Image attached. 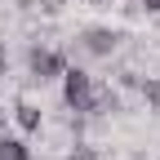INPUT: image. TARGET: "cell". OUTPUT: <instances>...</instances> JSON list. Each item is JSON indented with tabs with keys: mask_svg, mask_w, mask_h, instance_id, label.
<instances>
[{
	"mask_svg": "<svg viewBox=\"0 0 160 160\" xmlns=\"http://www.w3.org/2000/svg\"><path fill=\"white\" fill-rule=\"evenodd\" d=\"M71 160H98V151H93L89 142H76V151H71Z\"/></svg>",
	"mask_w": 160,
	"mask_h": 160,
	"instance_id": "obj_8",
	"label": "cell"
},
{
	"mask_svg": "<svg viewBox=\"0 0 160 160\" xmlns=\"http://www.w3.org/2000/svg\"><path fill=\"white\" fill-rule=\"evenodd\" d=\"M142 98L151 107H160V80H142Z\"/></svg>",
	"mask_w": 160,
	"mask_h": 160,
	"instance_id": "obj_7",
	"label": "cell"
},
{
	"mask_svg": "<svg viewBox=\"0 0 160 160\" xmlns=\"http://www.w3.org/2000/svg\"><path fill=\"white\" fill-rule=\"evenodd\" d=\"M0 125H5V111H0Z\"/></svg>",
	"mask_w": 160,
	"mask_h": 160,
	"instance_id": "obj_10",
	"label": "cell"
},
{
	"mask_svg": "<svg viewBox=\"0 0 160 160\" xmlns=\"http://www.w3.org/2000/svg\"><path fill=\"white\" fill-rule=\"evenodd\" d=\"M89 98H93V76L85 67H62V102L85 116L89 111Z\"/></svg>",
	"mask_w": 160,
	"mask_h": 160,
	"instance_id": "obj_1",
	"label": "cell"
},
{
	"mask_svg": "<svg viewBox=\"0 0 160 160\" xmlns=\"http://www.w3.org/2000/svg\"><path fill=\"white\" fill-rule=\"evenodd\" d=\"M111 111H120V93L111 85H98L93 80V98H89V111L85 116H111Z\"/></svg>",
	"mask_w": 160,
	"mask_h": 160,
	"instance_id": "obj_4",
	"label": "cell"
},
{
	"mask_svg": "<svg viewBox=\"0 0 160 160\" xmlns=\"http://www.w3.org/2000/svg\"><path fill=\"white\" fill-rule=\"evenodd\" d=\"M120 49V31L111 27H89L85 36H80V53H93V58H111Z\"/></svg>",
	"mask_w": 160,
	"mask_h": 160,
	"instance_id": "obj_3",
	"label": "cell"
},
{
	"mask_svg": "<svg viewBox=\"0 0 160 160\" xmlns=\"http://www.w3.org/2000/svg\"><path fill=\"white\" fill-rule=\"evenodd\" d=\"M13 120H18V125H22L27 133H36L40 125H45V111H40L36 102H27V98H22V102H18V107H13Z\"/></svg>",
	"mask_w": 160,
	"mask_h": 160,
	"instance_id": "obj_5",
	"label": "cell"
},
{
	"mask_svg": "<svg viewBox=\"0 0 160 160\" xmlns=\"http://www.w3.org/2000/svg\"><path fill=\"white\" fill-rule=\"evenodd\" d=\"M62 67H67V53L31 45V53H27V71H31V80H36V85H45V80H58V76H62Z\"/></svg>",
	"mask_w": 160,
	"mask_h": 160,
	"instance_id": "obj_2",
	"label": "cell"
},
{
	"mask_svg": "<svg viewBox=\"0 0 160 160\" xmlns=\"http://www.w3.org/2000/svg\"><path fill=\"white\" fill-rule=\"evenodd\" d=\"M5 67H9V53H5V40H0V76H5Z\"/></svg>",
	"mask_w": 160,
	"mask_h": 160,
	"instance_id": "obj_9",
	"label": "cell"
},
{
	"mask_svg": "<svg viewBox=\"0 0 160 160\" xmlns=\"http://www.w3.org/2000/svg\"><path fill=\"white\" fill-rule=\"evenodd\" d=\"M0 160H31V147L22 138H0Z\"/></svg>",
	"mask_w": 160,
	"mask_h": 160,
	"instance_id": "obj_6",
	"label": "cell"
}]
</instances>
